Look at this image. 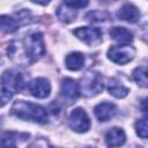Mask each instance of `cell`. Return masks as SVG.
<instances>
[{"instance_id": "cell-12", "label": "cell", "mask_w": 148, "mask_h": 148, "mask_svg": "<svg viewBox=\"0 0 148 148\" xmlns=\"http://www.w3.org/2000/svg\"><path fill=\"white\" fill-rule=\"evenodd\" d=\"M117 15L123 21H126V22H130V23H135L140 17V12L134 5L125 3L120 7Z\"/></svg>"}, {"instance_id": "cell-2", "label": "cell", "mask_w": 148, "mask_h": 148, "mask_svg": "<svg viewBox=\"0 0 148 148\" xmlns=\"http://www.w3.org/2000/svg\"><path fill=\"white\" fill-rule=\"evenodd\" d=\"M23 88V77L21 73L8 69L1 76V106H3L13 96V94L21 91Z\"/></svg>"}, {"instance_id": "cell-21", "label": "cell", "mask_w": 148, "mask_h": 148, "mask_svg": "<svg viewBox=\"0 0 148 148\" xmlns=\"http://www.w3.org/2000/svg\"><path fill=\"white\" fill-rule=\"evenodd\" d=\"M109 17V15L106 13H102V12H91L87 15V18L89 21H104Z\"/></svg>"}, {"instance_id": "cell-7", "label": "cell", "mask_w": 148, "mask_h": 148, "mask_svg": "<svg viewBox=\"0 0 148 148\" xmlns=\"http://www.w3.org/2000/svg\"><path fill=\"white\" fill-rule=\"evenodd\" d=\"M74 35L88 45H96L102 40V31L98 28L81 27L74 30Z\"/></svg>"}, {"instance_id": "cell-3", "label": "cell", "mask_w": 148, "mask_h": 148, "mask_svg": "<svg viewBox=\"0 0 148 148\" xmlns=\"http://www.w3.org/2000/svg\"><path fill=\"white\" fill-rule=\"evenodd\" d=\"M23 44H24V50H25L27 56L32 60H37L45 54L44 39L40 32L29 34L24 38Z\"/></svg>"}, {"instance_id": "cell-17", "label": "cell", "mask_w": 148, "mask_h": 148, "mask_svg": "<svg viewBox=\"0 0 148 148\" xmlns=\"http://www.w3.org/2000/svg\"><path fill=\"white\" fill-rule=\"evenodd\" d=\"M132 75H133L134 81H135L139 86L145 87V88L148 87V67H146V66L136 67V68L133 71Z\"/></svg>"}, {"instance_id": "cell-25", "label": "cell", "mask_w": 148, "mask_h": 148, "mask_svg": "<svg viewBox=\"0 0 148 148\" xmlns=\"http://www.w3.org/2000/svg\"><path fill=\"white\" fill-rule=\"evenodd\" d=\"M135 148H142V147H135Z\"/></svg>"}, {"instance_id": "cell-8", "label": "cell", "mask_w": 148, "mask_h": 148, "mask_svg": "<svg viewBox=\"0 0 148 148\" xmlns=\"http://www.w3.org/2000/svg\"><path fill=\"white\" fill-rule=\"evenodd\" d=\"M29 91L34 97L37 98H45L50 95L51 86L50 82L44 77H37L34 79L29 83Z\"/></svg>"}, {"instance_id": "cell-15", "label": "cell", "mask_w": 148, "mask_h": 148, "mask_svg": "<svg viewBox=\"0 0 148 148\" xmlns=\"http://www.w3.org/2000/svg\"><path fill=\"white\" fill-rule=\"evenodd\" d=\"M66 67L71 71H79L84 65V56L80 52H72L66 57Z\"/></svg>"}, {"instance_id": "cell-16", "label": "cell", "mask_w": 148, "mask_h": 148, "mask_svg": "<svg viewBox=\"0 0 148 148\" xmlns=\"http://www.w3.org/2000/svg\"><path fill=\"white\" fill-rule=\"evenodd\" d=\"M108 90H109L110 95H112V96H114L117 98H123L128 94V89L121 82H119L116 79H111L110 80L109 86H108Z\"/></svg>"}, {"instance_id": "cell-1", "label": "cell", "mask_w": 148, "mask_h": 148, "mask_svg": "<svg viewBox=\"0 0 148 148\" xmlns=\"http://www.w3.org/2000/svg\"><path fill=\"white\" fill-rule=\"evenodd\" d=\"M10 112L16 118L23 119V120H31L38 124H46L47 123V112L46 110L37 104H34L31 102L25 101H16Z\"/></svg>"}, {"instance_id": "cell-14", "label": "cell", "mask_w": 148, "mask_h": 148, "mask_svg": "<svg viewBox=\"0 0 148 148\" xmlns=\"http://www.w3.org/2000/svg\"><path fill=\"white\" fill-rule=\"evenodd\" d=\"M76 14H77L76 9L66 5L65 2L62 5H60L57 9V16L64 23H69V22L74 21L75 17H76Z\"/></svg>"}, {"instance_id": "cell-5", "label": "cell", "mask_w": 148, "mask_h": 148, "mask_svg": "<svg viewBox=\"0 0 148 148\" xmlns=\"http://www.w3.org/2000/svg\"><path fill=\"white\" fill-rule=\"evenodd\" d=\"M135 54V50L132 46H111L108 51V57L111 61L124 65L130 62Z\"/></svg>"}, {"instance_id": "cell-19", "label": "cell", "mask_w": 148, "mask_h": 148, "mask_svg": "<svg viewBox=\"0 0 148 148\" xmlns=\"http://www.w3.org/2000/svg\"><path fill=\"white\" fill-rule=\"evenodd\" d=\"M18 135V133H14V132H7L3 133L2 139H1V148H16V136Z\"/></svg>"}, {"instance_id": "cell-11", "label": "cell", "mask_w": 148, "mask_h": 148, "mask_svg": "<svg viewBox=\"0 0 148 148\" xmlns=\"http://www.w3.org/2000/svg\"><path fill=\"white\" fill-rule=\"evenodd\" d=\"M61 92L62 96L69 101H74L80 95V86L69 77H66L61 82Z\"/></svg>"}, {"instance_id": "cell-6", "label": "cell", "mask_w": 148, "mask_h": 148, "mask_svg": "<svg viewBox=\"0 0 148 148\" xmlns=\"http://www.w3.org/2000/svg\"><path fill=\"white\" fill-rule=\"evenodd\" d=\"M68 123H69L71 128L79 133L87 132L90 127L89 118H88L86 111L81 108H76L71 112Z\"/></svg>"}, {"instance_id": "cell-20", "label": "cell", "mask_w": 148, "mask_h": 148, "mask_svg": "<svg viewBox=\"0 0 148 148\" xmlns=\"http://www.w3.org/2000/svg\"><path fill=\"white\" fill-rule=\"evenodd\" d=\"M136 134L142 139H148V118L139 119L135 123Z\"/></svg>"}, {"instance_id": "cell-10", "label": "cell", "mask_w": 148, "mask_h": 148, "mask_svg": "<svg viewBox=\"0 0 148 148\" xmlns=\"http://www.w3.org/2000/svg\"><path fill=\"white\" fill-rule=\"evenodd\" d=\"M94 111H95V114L99 121H108L116 116L117 108L113 103L103 102V103H99L98 105H96Z\"/></svg>"}, {"instance_id": "cell-13", "label": "cell", "mask_w": 148, "mask_h": 148, "mask_svg": "<svg viewBox=\"0 0 148 148\" xmlns=\"http://www.w3.org/2000/svg\"><path fill=\"white\" fill-rule=\"evenodd\" d=\"M110 36L119 44H121L123 46L125 45H130V43H132L133 40V35L130 30H127L124 27H113L110 30Z\"/></svg>"}, {"instance_id": "cell-24", "label": "cell", "mask_w": 148, "mask_h": 148, "mask_svg": "<svg viewBox=\"0 0 148 148\" xmlns=\"http://www.w3.org/2000/svg\"><path fill=\"white\" fill-rule=\"evenodd\" d=\"M82 148H94V147H82Z\"/></svg>"}, {"instance_id": "cell-9", "label": "cell", "mask_w": 148, "mask_h": 148, "mask_svg": "<svg viewBox=\"0 0 148 148\" xmlns=\"http://www.w3.org/2000/svg\"><path fill=\"white\" fill-rule=\"evenodd\" d=\"M126 141V134L125 132L119 127H113L108 131L105 135V142L109 148H117L125 143Z\"/></svg>"}, {"instance_id": "cell-23", "label": "cell", "mask_w": 148, "mask_h": 148, "mask_svg": "<svg viewBox=\"0 0 148 148\" xmlns=\"http://www.w3.org/2000/svg\"><path fill=\"white\" fill-rule=\"evenodd\" d=\"M140 109H141V111H142L146 116H148V97H146L145 99H142L141 105H140Z\"/></svg>"}, {"instance_id": "cell-22", "label": "cell", "mask_w": 148, "mask_h": 148, "mask_svg": "<svg viewBox=\"0 0 148 148\" xmlns=\"http://www.w3.org/2000/svg\"><path fill=\"white\" fill-rule=\"evenodd\" d=\"M65 3L76 9V8L86 7V6L88 5V1H83V0H81V1H73V0H69V1H65Z\"/></svg>"}, {"instance_id": "cell-4", "label": "cell", "mask_w": 148, "mask_h": 148, "mask_svg": "<svg viewBox=\"0 0 148 148\" xmlns=\"http://www.w3.org/2000/svg\"><path fill=\"white\" fill-rule=\"evenodd\" d=\"M103 90L102 77L97 73L88 72L81 79L80 83V92L84 96H95Z\"/></svg>"}, {"instance_id": "cell-18", "label": "cell", "mask_w": 148, "mask_h": 148, "mask_svg": "<svg viewBox=\"0 0 148 148\" xmlns=\"http://www.w3.org/2000/svg\"><path fill=\"white\" fill-rule=\"evenodd\" d=\"M0 27L3 32L10 34V32H14L18 28V22H17V20H15L13 17L2 15L0 17Z\"/></svg>"}]
</instances>
